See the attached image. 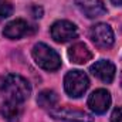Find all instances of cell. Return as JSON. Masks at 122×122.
I'll list each match as a JSON object with an SVG mask.
<instances>
[{"mask_svg":"<svg viewBox=\"0 0 122 122\" xmlns=\"http://www.w3.org/2000/svg\"><path fill=\"white\" fill-rule=\"evenodd\" d=\"M31 87L29 81L17 74H6L0 77V95L3 101L23 104L29 99Z\"/></svg>","mask_w":122,"mask_h":122,"instance_id":"1","label":"cell"},{"mask_svg":"<svg viewBox=\"0 0 122 122\" xmlns=\"http://www.w3.org/2000/svg\"><path fill=\"white\" fill-rule=\"evenodd\" d=\"M31 56L34 62L46 71H57L61 67V58L58 53L44 43H37L33 46Z\"/></svg>","mask_w":122,"mask_h":122,"instance_id":"2","label":"cell"},{"mask_svg":"<svg viewBox=\"0 0 122 122\" xmlns=\"http://www.w3.org/2000/svg\"><path fill=\"white\" fill-rule=\"evenodd\" d=\"M90 87V80L84 71L72 70L68 71L64 77V90L68 97L80 98Z\"/></svg>","mask_w":122,"mask_h":122,"instance_id":"3","label":"cell"},{"mask_svg":"<svg viewBox=\"0 0 122 122\" xmlns=\"http://www.w3.org/2000/svg\"><path fill=\"white\" fill-rule=\"evenodd\" d=\"M88 36L92 43L99 48H111L115 41L114 31L111 29V26L107 23H98V24L91 26Z\"/></svg>","mask_w":122,"mask_h":122,"instance_id":"4","label":"cell"},{"mask_svg":"<svg viewBox=\"0 0 122 122\" xmlns=\"http://www.w3.org/2000/svg\"><path fill=\"white\" fill-rule=\"evenodd\" d=\"M50 33H51V37L56 43H68L74 38H77L78 36V30H77V26L68 20H58L56 21L51 29H50Z\"/></svg>","mask_w":122,"mask_h":122,"instance_id":"5","label":"cell"},{"mask_svg":"<svg viewBox=\"0 0 122 122\" xmlns=\"http://www.w3.org/2000/svg\"><path fill=\"white\" fill-rule=\"evenodd\" d=\"M50 115L54 119L65 122H94V118L88 112L71 108V107H60L50 109Z\"/></svg>","mask_w":122,"mask_h":122,"instance_id":"6","label":"cell"},{"mask_svg":"<svg viewBox=\"0 0 122 122\" xmlns=\"http://www.w3.org/2000/svg\"><path fill=\"white\" fill-rule=\"evenodd\" d=\"M111 101H112L111 99V94L107 91V90L99 88V90H95L94 92H91V95L88 97L87 104H88L90 109H91L94 114L102 115V114H105L109 109Z\"/></svg>","mask_w":122,"mask_h":122,"instance_id":"7","label":"cell"},{"mask_svg":"<svg viewBox=\"0 0 122 122\" xmlns=\"http://www.w3.org/2000/svg\"><path fill=\"white\" fill-rule=\"evenodd\" d=\"M90 71H91V74L94 77H97L102 82L111 84L114 81V78H115L117 68H115V65L109 60H99V61H97L95 64H92Z\"/></svg>","mask_w":122,"mask_h":122,"instance_id":"8","label":"cell"},{"mask_svg":"<svg viewBox=\"0 0 122 122\" xmlns=\"http://www.w3.org/2000/svg\"><path fill=\"white\" fill-rule=\"evenodd\" d=\"M31 33H33V27H30V24L23 19H16V20L10 21L9 24H6V27L3 30L4 37H7L10 40H19Z\"/></svg>","mask_w":122,"mask_h":122,"instance_id":"9","label":"cell"},{"mask_svg":"<svg viewBox=\"0 0 122 122\" xmlns=\"http://www.w3.org/2000/svg\"><path fill=\"white\" fill-rule=\"evenodd\" d=\"M75 4L88 19H97L107 13V7L102 0H75Z\"/></svg>","mask_w":122,"mask_h":122,"instance_id":"10","label":"cell"},{"mask_svg":"<svg viewBox=\"0 0 122 122\" xmlns=\"http://www.w3.org/2000/svg\"><path fill=\"white\" fill-rule=\"evenodd\" d=\"M67 54H68V58H70L71 62L78 64V65H82V64L88 62L92 58L91 50L84 43H75V44H72L68 48V53Z\"/></svg>","mask_w":122,"mask_h":122,"instance_id":"11","label":"cell"},{"mask_svg":"<svg viewBox=\"0 0 122 122\" xmlns=\"http://www.w3.org/2000/svg\"><path fill=\"white\" fill-rule=\"evenodd\" d=\"M23 104H17V102H10V101H3L1 107H0V114L3 118H6V121L9 122H16L21 112H23Z\"/></svg>","mask_w":122,"mask_h":122,"instance_id":"12","label":"cell"},{"mask_svg":"<svg viewBox=\"0 0 122 122\" xmlns=\"http://www.w3.org/2000/svg\"><path fill=\"white\" fill-rule=\"evenodd\" d=\"M58 102V95L53 90H44L37 95V104L41 108L46 109H53Z\"/></svg>","mask_w":122,"mask_h":122,"instance_id":"13","label":"cell"},{"mask_svg":"<svg viewBox=\"0 0 122 122\" xmlns=\"http://www.w3.org/2000/svg\"><path fill=\"white\" fill-rule=\"evenodd\" d=\"M13 13V6L10 4V1H0V20H4L7 17H10Z\"/></svg>","mask_w":122,"mask_h":122,"instance_id":"14","label":"cell"},{"mask_svg":"<svg viewBox=\"0 0 122 122\" xmlns=\"http://www.w3.org/2000/svg\"><path fill=\"white\" fill-rule=\"evenodd\" d=\"M111 122H122V107H118L111 114Z\"/></svg>","mask_w":122,"mask_h":122,"instance_id":"15","label":"cell"},{"mask_svg":"<svg viewBox=\"0 0 122 122\" xmlns=\"http://www.w3.org/2000/svg\"><path fill=\"white\" fill-rule=\"evenodd\" d=\"M31 16L34 17V19H41L43 17V9L40 7V6H37V4H34V6H31Z\"/></svg>","mask_w":122,"mask_h":122,"instance_id":"16","label":"cell"},{"mask_svg":"<svg viewBox=\"0 0 122 122\" xmlns=\"http://www.w3.org/2000/svg\"><path fill=\"white\" fill-rule=\"evenodd\" d=\"M111 3L115 6H122V0H111Z\"/></svg>","mask_w":122,"mask_h":122,"instance_id":"17","label":"cell"},{"mask_svg":"<svg viewBox=\"0 0 122 122\" xmlns=\"http://www.w3.org/2000/svg\"><path fill=\"white\" fill-rule=\"evenodd\" d=\"M119 81H121V85H122V71H121V75H119Z\"/></svg>","mask_w":122,"mask_h":122,"instance_id":"18","label":"cell"}]
</instances>
